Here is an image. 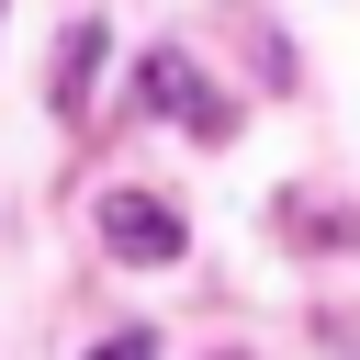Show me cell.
Returning a JSON list of instances; mask_svg holds the SVG:
<instances>
[{
    "label": "cell",
    "instance_id": "6da1fadb",
    "mask_svg": "<svg viewBox=\"0 0 360 360\" xmlns=\"http://www.w3.org/2000/svg\"><path fill=\"white\" fill-rule=\"evenodd\" d=\"M135 101H146V112H169V124H191L202 146H225V135H236V101H214V90H202V68H191L180 45H146V56H135Z\"/></svg>",
    "mask_w": 360,
    "mask_h": 360
},
{
    "label": "cell",
    "instance_id": "7a4b0ae2",
    "mask_svg": "<svg viewBox=\"0 0 360 360\" xmlns=\"http://www.w3.org/2000/svg\"><path fill=\"white\" fill-rule=\"evenodd\" d=\"M101 248H112V259L169 270V259H180V214H169L158 191H112V202H101Z\"/></svg>",
    "mask_w": 360,
    "mask_h": 360
},
{
    "label": "cell",
    "instance_id": "3957f363",
    "mask_svg": "<svg viewBox=\"0 0 360 360\" xmlns=\"http://www.w3.org/2000/svg\"><path fill=\"white\" fill-rule=\"evenodd\" d=\"M90 68H101V22H68V45H56V112L68 124L90 112Z\"/></svg>",
    "mask_w": 360,
    "mask_h": 360
},
{
    "label": "cell",
    "instance_id": "277c9868",
    "mask_svg": "<svg viewBox=\"0 0 360 360\" xmlns=\"http://www.w3.org/2000/svg\"><path fill=\"white\" fill-rule=\"evenodd\" d=\"M90 360H158V338H146V326H135V338H101V349H90Z\"/></svg>",
    "mask_w": 360,
    "mask_h": 360
}]
</instances>
